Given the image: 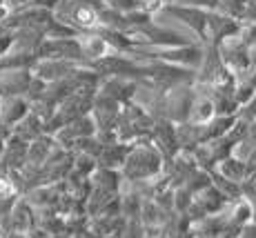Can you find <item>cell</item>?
Masks as SVG:
<instances>
[{
  "label": "cell",
  "mask_w": 256,
  "mask_h": 238,
  "mask_svg": "<svg viewBox=\"0 0 256 238\" xmlns=\"http://www.w3.org/2000/svg\"><path fill=\"white\" fill-rule=\"evenodd\" d=\"M110 44H107L102 38H98V36H90V38H85L82 40V52L87 54V56H105L107 52H110Z\"/></svg>",
  "instance_id": "obj_1"
},
{
  "label": "cell",
  "mask_w": 256,
  "mask_h": 238,
  "mask_svg": "<svg viewBox=\"0 0 256 238\" xmlns=\"http://www.w3.org/2000/svg\"><path fill=\"white\" fill-rule=\"evenodd\" d=\"M76 20L82 24V27H96L98 24V16H96V12L90 7H80L76 12Z\"/></svg>",
  "instance_id": "obj_2"
}]
</instances>
